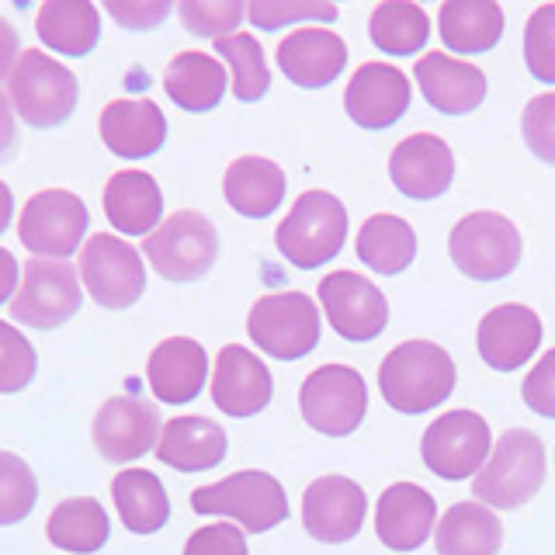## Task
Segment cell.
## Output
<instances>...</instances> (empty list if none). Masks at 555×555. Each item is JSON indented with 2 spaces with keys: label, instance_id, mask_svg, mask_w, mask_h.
Returning a JSON list of instances; mask_svg holds the SVG:
<instances>
[{
  "label": "cell",
  "instance_id": "f546056e",
  "mask_svg": "<svg viewBox=\"0 0 555 555\" xmlns=\"http://www.w3.org/2000/svg\"><path fill=\"white\" fill-rule=\"evenodd\" d=\"M35 31L60 56H87L101 39V14L91 0H46Z\"/></svg>",
  "mask_w": 555,
  "mask_h": 555
},
{
  "label": "cell",
  "instance_id": "7bdbcfd3",
  "mask_svg": "<svg viewBox=\"0 0 555 555\" xmlns=\"http://www.w3.org/2000/svg\"><path fill=\"white\" fill-rule=\"evenodd\" d=\"M247 17L257 28H282L288 22H334L337 8L334 4H309V0H295V4H285V0H254L247 4Z\"/></svg>",
  "mask_w": 555,
  "mask_h": 555
},
{
  "label": "cell",
  "instance_id": "d6a6232c",
  "mask_svg": "<svg viewBox=\"0 0 555 555\" xmlns=\"http://www.w3.org/2000/svg\"><path fill=\"white\" fill-rule=\"evenodd\" d=\"M112 500L115 511L132 534H153L167 525L170 500L164 482L150 468H126L112 479Z\"/></svg>",
  "mask_w": 555,
  "mask_h": 555
},
{
  "label": "cell",
  "instance_id": "30bf717a",
  "mask_svg": "<svg viewBox=\"0 0 555 555\" xmlns=\"http://www.w3.org/2000/svg\"><path fill=\"white\" fill-rule=\"evenodd\" d=\"M87 205L66 188H46L31 195L17 219V240L35 257L66 260L74 250H80L87 233Z\"/></svg>",
  "mask_w": 555,
  "mask_h": 555
},
{
  "label": "cell",
  "instance_id": "7dc6e473",
  "mask_svg": "<svg viewBox=\"0 0 555 555\" xmlns=\"http://www.w3.org/2000/svg\"><path fill=\"white\" fill-rule=\"evenodd\" d=\"M17 56H22V42H17V31L11 28L8 17H0V80L11 77Z\"/></svg>",
  "mask_w": 555,
  "mask_h": 555
},
{
  "label": "cell",
  "instance_id": "681fc988",
  "mask_svg": "<svg viewBox=\"0 0 555 555\" xmlns=\"http://www.w3.org/2000/svg\"><path fill=\"white\" fill-rule=\"evenodd\" d=\"M17 260H14V254L11 250H4L0 247V306H4L11 295H17Z\"/></svg>",
  "mask_w": 555,
  "mask_h": 555
},
{
  "label": "cell",
  "instance_id": "7402d4cb",
  "mask_svg": "<svg viewBox=\"0 0 555 555\" xmlns=\"http://www.w3.org/2000/svg\"><path fill=\"white\" fill-rule=\"evenodd\" d=\"M101 139L121 160H146L167 143V118L160 104L146 98H118L101 112Z\"/></svg>",
  "mask_w": 555,
  "mask_h": 555
},
{
  "label": "cell",
  "instance_id": "836d02e7",
  "mask_svg": "<svg viewBox=\"0 0 555 555\" xmlns=\"http://www.w3.org/2000/svg\"><path fill=\"white\" fill-rule=\"evenodd\" d=\"M112 534V520L104 507L91 496H74L56 503V511L46 520V538L63 552L74 555H91L101 552Z\"/></svg>",
  "mask_w": 555,
  "mask_h": 555
},
{
  "label": "cell",
  "instance_id": "1f68e13d",
  "mask_svg": "<svg viewBox=\"0 0 555 555\" xmlns=\"http://www.w3.org/2000/svg\"><path fill=\"white\" fill-rule=\"evenodd\" d=\"M438 555H500L503 525L479 500L455 503L434 528Z\"/></svg>",
  "mask_w": 555,
  "mask_h": 555
},
{
  "label": "cell",
  "instance_id": "ba28073f",
  "mask_svg": "<svg viewBox=\"0 0 555 555\" xmlns=\"http://www.w3.org/2000/svg\"><path fill=\"white\" fill-rule=\"evenodd\" d=\"M448 254L465 278L500 282L520 260L517 225L500 212H468L448 236Z\"/></svg>",
  "mask_w": 555,
  "mask_h": 555
},
{
  "label": "cell",
  "instance_id": "ac0fdd59",
  "mask_svg": "<svg viewBox=\"0 0 555 555\" xmlns=\"http://www.w3.org/2000/svg\"><path fill=\"white\" fill-rule=\"evenodd\" d=\"M389 178L406 198L430 202L441 198L455 181V156L441 135L416 132L406 135L389 156Z\"/></svg>",
  "mask_w": 555,
  "mask_h": 555
},
{
  "label": "cell",
  "instance_id": "5b68a950",
  "mask_svg": "<svg viewBox=\"0 0 555 555\" xmlns=\"http://www.w3.org/2000/svg\"><path fill=\"white\" fill-rule=\"evenodd\" d=\"M191 511L195 514H222L233 517L243 531L264 534L278 528L288 517V500L282 482L274 476L260 473V468H247V473H233L222 482L198 486L191 493Z\"/></svg>",
  "mask_w": 555,
  "mask_h": 555
},
{
  "label": "cell",
  "instance_id": "7a4b0ae2",
  "mask_svg": "<svg viewBox=\"0 0 555 555\" xmlns=\"http://www.w3.org/2000/svg\"><path fill=\"white\" fill-rule=\"evenodd\" d=\"M548 473L545 444L534 430L511 427L473 476V496L490 511H517L542 490Z\"/></svg>",
  "mask_w": 555,
  "mask_h": 555
},
{
  "label": "cell",
  "instance_id": "b9f144b4",
  "mask_svg": "<svg viewBox=\"0 0 555 555\" xmlns=\"http://www.w3.org/2000/svg\"><path fill=\"white\" fill-rule=\"evenodd\" d=\"M520 135H525L528 150L538 156V160L555 167V91L538 94L525 104Z\"/></svg>",
  "mask_w": 555,
  "mask_h": 555
},
{
  "label": "cell",
  "instance_id": "74e56055",
  "mask_svg": "<svg viewBox=\"0 0 555 555\" xmlns=\"http://www.w3.org/2000/svg\"><path fill=\"white\" fill-rule=\"evenodd\" d=\"M35 500H39V479L31 465L14 451H0V528L25 520L35 511Z\"/></svg>",
  "mask_w": 555,
  "mask_h": 555
},
{
  "label": "cell",
  "instance_id": "277c9868",
  "mask_svg": "<svg viewBox=\"0 0 555 555\" xmlns=\"http://www.w3.org/2000/svg\"><path fill=\"white\" fill-rule=\"evenodd\" d=\"M347 240V208L330 191H306L278 222L274 243L288 264L317 271L334 260Z\"/></svg>",
  "mask_w": 555,
  "mask_h": 555
},
{
  "label": "cell",
  "instance_id": "d4e9b609",
  "mask_svg": "<svg viewBox=\"0 0 555 555\" xmlns=\"http://www.w3.org/2000/svg\"><path fill=\"white\" fill-rule=\"evenodd\" d=\"M150 389L160 403L181 406L191 403L208 378V354L198 340L191 337H167L153 347L150 364H146Z\"/></svg>",
  "mask_w": 555,
  "mask_h": 555
},
{
  "label": "cell",
  "instance_id": "9a60e30c",
  "mask_svg": "<svg viewBox=\"0 0 555 555\" xmlns=\"http://www.w3.org/2000/svg\"><path fill=\"white\" fill-rule=\"evenodd\" d=\"M320 306L344 340L369 344L389 323V302L375 282L354 271H334L320 282Z\"/></svg>",
  "mask_w": 555,
  "mask_h": 555
},
{
  "label": "cell",
  "instance_id": "f35d334b",
  "mask_svg": "<svg viewBox=\"0 0 555 555\" xmlns=\"http://www.w3.org/2000/svg\"><path fill=\"white\" fill-rule=\"evenodd\" d=\"M178 14L184 28L198 39H222V35H233L230 28L240 25L247 8L240 0H181Z\"/></svg>",
  "mask_w": 555,
  "mask_h": 555
},
{
  "label": "cell",
  "instance_id": "4fadbf2b",
  "mask_svg": "<svg viewBox=\"0 0 555 555\" xmlns=\"http://www.w3.org/2000/svg\"><path fill=\"white\" fill-rule=\"evenodd\" d=\"M80 278L87 295L104 309H129L146 288L143 257L132 243L112 233H94L80 250Z\"/></svg>",
  "mask_w": 555,
  "mask_h": 555
},
{
  "label": "cell",
  "instance_id": "7c38bea8",
  "mask_svg": "<svg viewBox=\"0 0 555 555\" xmlns=\"http://www.w3.org/2000/svg\"><path fill=\"white\" fill-rule=\"evenodd\" d=\"M299 410L312 430L326 438H347L358 430L369 410V389H364L361 372L347 364H323L302 382Z\"/></svg>",
  "mask_w": 555,
  "mask_h": 555
},
{
  "label": "cell",
  "instance_id": "2e32d148",
  "mask_svg": "<svg viewBox=\"0 0 555 555\" xmlns=\"http://www.w3.org/2000/svg\"><path fill=\"white\" fill-rule=\"evenodd\" d=\"M369 496L347 476H320L302 496V525L323 545L351 542L364 525Z\"/></svg>",
  "mask_w": 555,
  "mask_h": 555
},
{
  "label": "cell",
  "instance_id": "3957f363",
  "mask_svg": "<svg viewBox=\"0 0 555 555\" xmlns=\"http://www.w3.org/2000/svg\"><path fill=\"white\" fill-rule=\"evenodd\" d=\"M8 98L17 118L31 129H56L74 115L80 83L60 60L46 56L42 49H25L8 77Z\"/></svg>",
  "mask_w": 555,
  "mask_h": 555
},
{
  "label": "cell",
  "instance_id": "e575fe53",
  "mask_svg": "<svg viewBox=\"0 0 555 555\" xmlns=\"http://www.w3.org/2000/svg\"><path fill=\"white\" fill-rule=\"evenodd\" d=\"M358 257L375 274H403L416 257L413 225L392 212L372 216L358 233Z\"/></svg>",
  "mask_w": 555,
  "mask_h": 555
},
{
  "label": "cell",
  "instance_id": "cb8c5ba5",
  "mask_svg": "<svg viewBox=\"0 0 555 555\" xmlns=\"http://www.w3.org/2000/svg\"><path fill=\"white\" fill-rule=\"evenodd\" d=\"M413 77L421 83L427 104L441 115H468L486 101V74L479 66L444 56V52H427L416 60Z\"/></svg>",
  "mask_w": 555,
  "mask_h": 555
},
{
  "label": "cell",
  "instance_id": "4316f807",
  "mask_svg": "<svg viewBox=\"0 0 555 555\" xmlns=\"http://www.w3.org/2000/svg\"><path fill=\"white\" fill-rule=\"evenodd\" d=\"M225 430L208 416H173L156 441V459L178 473H208L225 459Z\"/></svg>",
  "mask_w": 555,
  "mask_h": 555
},
{
  "label": "cell",
  "instance_id": "e0dca14e",
  "mask_svg": "<svg viewBox=\"0 0 555 555\" xmlns=\"http://www.w3.org/2000/svg\"><path fill=\"white\" fill-rule=\"evenodd\" d=\"M410 80L392 63H361L344 91V112L361 129H389L410 108Z\"/></svg>",
  "mask_w": 555,
  "mask_h": 555
},
{
  "label": "cell",
  "instance_id": "484cf974",
  "mask_svg": "<svg viewBox=\"0 0 555 555\" xmlns=\"http://www.w3.org/2000/svg\"><path fill=\"white\" fill-rule=\"evenodd\" d=\"M104 216L126 236H150L164 222V195L146 170H118L104 184Z\"/></svg>",
  "mask_w": 555,
  "mask_h": 555
},
{
  "label": "cell",
  "instance_id": "d6986e66",
  "mask_svg": "<svg viewBox=\"0 0 555 555\" xmlns=\"http://www.w3.org/2000/svg\"><path fill=\"white\" fill-rule=\"evenodd\" d=\"M538 344H542V320L531 306L507 302L479 320L476 347L493 372H517L520 364L534 358Z\"/></svg>",
  "mask_w": 555,
  "mask_h": 555
},
{
  "label": "cell",
  "instance_id": "c3c4849f",
  "mask_svg": "<svg viewBox=\"0 0 555 555\" xmlns=\"http://www.w3.org/2000/svg\"><path fill=\"white\" fill-rule=\"evenodd\" d=\"M17 146V121H14V108L11 98L0 91V160H8Z\"/></svg>",
  "mask_w": 555,
  "mask_h": 555
},
{
  "label": "cell",
  "instance_id": "ab89813d",
  "mask_svg": "<svg viewBox=\"0 0 555 555\" xmlns=\"http://www.w3.org/2000/svg\"><path fill=\"white\" fill-rule=\"evenodd\" d=\"M35 369H39V358H35L31 340L17 334L11 323H0V392L11 396L28 389Z\"/></svg>",
  "mask_w": 555,
  "mask_h": 555
},
{
  "label": "cell",
  "instance_id": "83f0119b",
  "mask_svg": "<svg viewBox=\"0 0 555 555\" xmlns=\"http://www.w3.org/2000/svg\"><path fill=\"white\" fill-rule=\"evenodd\" d=\"M222 195L233 212L247 219H268L285 198V170L268 156H240L225 167Z\"/></svg>",
  "mask_w": 555,
  "mask_h": 555
},
{
  "label": "cell",
  "instance_id": "ee69618b",
  "mask_svg": "<svg viewBox=\"0 0 555 555\" xmlns=\"http://www.w3.org/2000/svg\"><path fill=\"white\" fill-rule=\"evenodd\" d=\"M184 555H247V538L240 525H208L188 538Z\"/></svg>",
  "mask_w": 555,
  "mask_h": 555
},
{
  "label": "cell",
  "instance_id": "603a6c76",
  "mask_svg": "<svg viewBox=\"0 0 555 555\" xmlns=\"http://www.w3.org/2000/svg\"><path fill=\"white\" fill-rule=\"evenodd\" d=\"M278 66L282 74L306 91L334 83L347 66V46L330 28H295L278 46Z\"/></svg>",
  "mask_w": 555,
  "mask_h": 555
},
{
  "label": "cell",
  "instance_id": "bcb514c9",
  "mask_svg": "<svg viewBox=\"0 0 555 555\" xmlns=\"http://www.w3.org/2000/svg\"><path fill=\"white\" fill-rule=\"evenodd\" d=\"M104 11H108L121 28L146 31L160 25L173 11V4L170 0H104Z\"/></svg>",
  "mask_w": 555,
  "mask_h": 555
},
{
  "label": "cell",
  "instance_id": "6da1fadb",
  "mask_svg": "<svg viewBox=\"0 0 555 555\" xmlns=\"http://www.w3.org/2000/svg\"><path fill=\"white\" fill-rule=\"evenodd\" d=\"M378 392L399 413H427L455 392V361L441 344L406 340L378 364Z\"/></svg>",
  "mask_w": 555,
  "mask_h": 555
},
{
  "label": "cell",
  "instance_id": "9c48e42d",
  "mask_svg": "<svg viewBox=\"0 0 555 555\" xmlns=\"http://www.w3.org/2000/svg\"><path fill=\"white\" fill-rule=\"evenodd\" d=\"M83 302L80 274L66 260L31 257L22 271V285L11 299V317L31 330L63 326Z\"/></svg>",
  "mask_w": 555,
  "mask_h": 555
},
{
  "label": "cell",
  "instance_id": "52a82bcc",
  "mask_svg": "<svg viewBox=\"0 0 555 555\" xmlns=\"http://www.w3.org/2000/svg\"><path fill=\"white\" fill-rule=\"evenodd\" d=\"M247 334L264 354L278 361H299L320 344V306L306 292L264 295L250 309Z\"/></svg>",
  "mask_w": 555,
  "mask_h": 555
},
{
  "label": "cell",
  "instance_id": "8fae6325",
  "mask_svg": "<svg viewBox=\"0 0 555 555\" xmlns=\"http://www.w3.org/2000/svg\"><path fill=\"white\" fill-rule=\"evenodd\" d=\"M493 451V434L490 424L482 421L473 410H451L438 416L421 441L424 465L434 476H441L448 482L473 479L479 468L486 465Z\"/></svg>",
  "mask_w": 555,
  "mask_h": 555
},
{
  "label": "cell",
  "instance_id": "5bb4252c",
  "mask_svg": "<svg viewBox=\"0 0 555 555\" xmlns=\"http://www.w3.org/2000/svg\"><path fill=\"white\" fill-rule=\"evenodd\" d=\"M160 430H164L160 410H156L150 399L112 396V399H104L94 416L91 438L104 462L126 465V462L143 459L146 451H156Z\"/></svg>",
  "mask_w": 555,
  "mask_h": 555
},
{
  "label": "cell",
  "instance_id": "60d3db41",
  "mask_svg": "<svg viewBox=\"0 0 555 555\" xmlns=\"http://www.w3.org/2000/svg\"><path fill=\"white\" fill-rule=\"evenodd\" d=\"M525 63L534 80L555 83V4H542L528 17Z\"/></svg>",
  "mask_w": 555,
  "mask_h": 555
},
{
  "label": "cell",
  "instance_id": "8992f818",
  "mask_svg": "<svg viewBox=\"0 0 555 555\" xmlns=\"http://www.w3.org/2000/svg\"><path fill=\"white\" fill-rule=\"evenodd\" d=\"M143 254L167 282H195L216 264L219 233L195 208H181L143 240Z\"/></svg>",
  "mask_w": 555,
  "mask_h": 555
},
{
  "label": "cell",
  "instance_id": "f1b7e54d",
  "mask_svg": "<svg viewBox=\"0 0 555 555\" xmlns=\"http://www.w3.org/2000/svg\"><path fill=\"white\" fill-rule=\"evenodd\" d=\"M438 31L441 42L459 56L490 52L503 35V11L496 0H444Z\"/></svg>",
  "mask_w": 555,
  "mask_h": 555
},
{
  "label": "cell",
  "instance_id": "f907efd6",
  "mask_svg": "<svg viewBox=\"0 0 555 555\" xmlns=\"http://www.w3.org/2000/svg\"><path fill=\"white\" fill-rule=\"evenodd\" d=\"M11 216H14V195H11V188L0 181V233L11 225Z\"/></svg>",
  "mask_w": 555,
  "mask_h": 555
},
{
  "label": "cell",
  "instance_id": "f6af8a7d",
  "mask_svg": "<svg viewBox=\"0 0 555 555\" xmlns=\"http://www.w3.org/2000/svg\"><path fill=\"white\" fill-rule=\"evenodd\" d=\"M520 396H525L528 410L555 421V347L545 351V358L528 372L525 386H520Z\"/></svg>",
  "mask_w": 555,
  "mask_h": 555
},
{
  "label": "cell",
  "instance_id": "d590c367",
  "mask_svg": "<svg viewBox=\"0 0 555 555\" xmlns=\"http://www.w3.org/2000/svg\"><path fill=\"white\" fill-rule=\"evenodd\" d=\"M369 35L386 56H416L430 39V17L410 0H386L372 11Z\"/></svg>",
  "mask_w": 555,
  "mask_h": 555
},
{
  "label": "cell",
  "instance_id": "ffe728a7",
  "mask_svg": "<svg viewBox=\"0 0 555 555\" xmlns=\"http://www.w3.org/2000/svg\"><path fill=\"white\" fill-rule=\"evenodd\" d=\"M274 392V378L268 372V364L260 361L254 351L240 344H225L219 358H216V372H212V403L225 416H257L271 403Z\"/></svg>",
  "mask_w": 555,
  "mask_h": 555
},
{
  "label": "cell",
  "instance_id": "44dd1931",
  "mask_svg": "<svg viewBox=\"0 0 555 555\" xmlns=\"http://www.w3.org/2000/svg\"><path fill=\"white\" fill-rule=\"evenodd\" d=\"M438 520V503L416 482H392L378 496L375 507V534L378 542L392 552H413L434 534Z\"/></svg>",
  "mask_w": 555,
  "mask_h": 555
},
{
  "label": "cell",
  "instance_id": "4dcf8cb0",
  "mask_svg": "<svg viewBox=\"0 0 555 555\" xmlns=\"http://www.w3.org/2000/svg\"><path fill=\"white\" fill-rule=\"evenodd\" d=\"M225 66L216 56H205V52H178L167 63L164 74V91L167 98L184 112H212L225 94Z\"/></svg>",
  "mask_w": 555,
  "mask_h": 555
},
{
  "label": "cell",
  "instance_id": "8d00e7d4",
  "mask_svg": "<svg viewBox=\"0 0 555 555\" xmlns=\"http://www.w3.org/2000/svg\"><path fill=\"white\" fill-rule=\"evenodd\" d=\"M216 56L230 63V74H233L230 83L240 101L250 104L268 94V87H271L268 60H264V49H260V42L250 31H233V35L216 39Z\"/></svg>",
  "mask_w": 555,
  "mask_h": 555
}]
</instances>
